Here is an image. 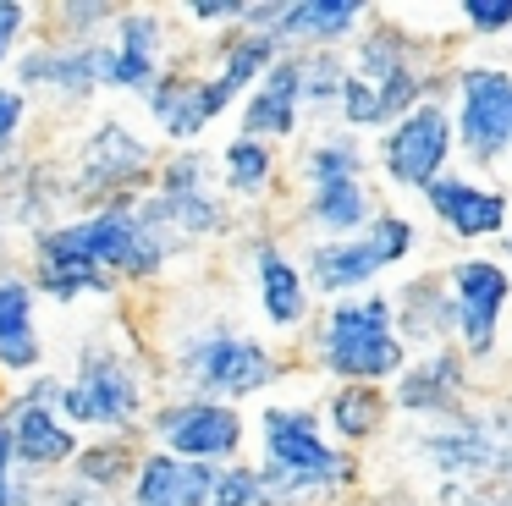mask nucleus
Instances as JSON below:
<instances>
[{
    "mask_svg": "<svg viewBox=\"0 0 512 506\" xmlns=\"http://www.w3.org/2000/svg\"><path fill=\"white\" fill-rule=\"evenodd\" d=\"M67 407L78 418H122L127 407H133V385H127L122 374H89V380L67 396Z\"/></svg>",
    "mask_w": 512,
    "mask_h": 506,
    "instance_id": "21",
    "label": "nucleus"
},
{
    "mask_svg": "<svg viewBox=\"0 0 512 506\" xmlns=\"http://www.w3.org/2000/svg\"><path fill=\"white\" fill-rule=\"evenodd\" d=\"M17 121H23V99H17V94H0V143H6V132H12Z\"/></svg>",
    "mask_w": 512,
    "mask_h": 506,
    "instance_id": "27",
    "label": "nucleus"
},
{
    "mask_svg": "<svg viewBox=\"0 0 512 506\" xmlns=\"http://www.w3.org/2000/svg\"><path fill=\"white\" fill-rule=\"evenodd\" d=\"M314 347H320V363H325V369H331L342 385L397 380L402 363H408V347H402L397 319H391V297H380V292L336 297Z\"/></svg>",
    "mask_w": 512,
    "mask_h": 506,
    "instance_id": "1",
    "label": "nucleus"
},
{
    "mask_svg": "<svg viewBox=\"0 0 512 506\" xmlns=\"http://www.w3.org/2000/svg\"><path fill=\"white\" fill-rule=\"evenodd\" d=\"M17 28H23V6H0V55L12 50Z\"/></svg>",
    "mask_w": 512,
    "mask_h": 506,
    "instance_id": "26",
    "label": "nucleus"
},
{
    "mask_svg": "<svg viewBox=\"0 0 512 506\" xmlns=\"http://www.w3.org/2000/svg\"><path fill=\"white\" fill-rule=\"evenodd\" d=\"M468 391H474L468 358L457 347H435V352H424V358L402 363L391 402H397L402 413H419V418H457L468 407Z\"/></svg>",
    "mask_w": 512,
    "mask_h": 506,
    "instance_id": "8",
    "label": "nucleus"
},
{
    "mask_svg": "<svg viewBox=\"0 0 512 506\" xmlns=\"http://www.w3.org/2000/svg\"><path fill=\"white\" fill-rule=\"evenodd\" d=\"M424 209L457 242H490V237H507V226H512V198L501 187L474 182V176H452V171L424 187Z\"/></svg>",
    "mask_w": 512,
    "mask_h": 506,
    "instance_id": "7",
    "label": "nucleus"
},
{
    "mask_svg": "<svg viewBox=\"0 0 512 506\" xmlns=\"http://www.w3.org/2000/svg\"><path fill=\"white\" fill-rule=\"evenodd\" d=\"M413 248H419L413 220L397 215V209H375V220H369L364 231H353V237L314 242L309 281L320 286V292H331V297H347V292H358V286H369L380 270L402 264Z\"/></svg>",
    "mask_w": 512,
    "mask_h": 506,
    "instance_id": "4",
    "label": "nucleus"
},
{
    "mask_svg": "<svg viewBox=\"0 0 512 506\" xmlns=\"http://www.w3.org/2000/svg\"><path fill=\"white\" fill-rule=\"evenodd\" d=\"M303 176H309V187L314 182H342V176H364V154H358L353 138H325L309 149Z\"/></svg>",
    "mask_w": 512,
    "mask_h": 506,
    "instance_id": "22",
    "label": "nucleus"
},
{
    "mask_svg": "<svg viewBox=\"0 0 512 506\" xmlns=\"http://www.w3.org/2000/svg\"><path fill=\"white\" fill-rule=\"evenodd\" d=\"M298 110H303V61H276L265 77H259L254 99L243 110V127L248 138H265V132H292L298 127Z\"/></svg>",
    "mask_w": 512,
    "mask_h": 506,
    "instance_id": "12",
    "label": "nucleus"
},
{
    "mask_svg": "<svg viewBox=\"0 0 512 506\" xmlns=\"http://www.w3.org/2000/svg\"><path fill=\"white\" fill-rule=\"evenodd\" d=\"M226 176H232L237 193H259V187L270 182V149L254 138H237L232 149H226Z\"/></svg>",
    "mask_w": 512,
    "mask_h": 506,
    "instance_id": "23",
    "label": "nucleus"
},
{
    "mask_svg": "<svg viewBox=\"0 0 512 506\" xmlns=\"http://www.w3.org/2000/svg\"><path fill=\"white\" fill-rule=\"evenodd\" d=\"M226 88L221 83H204V77H171V83H160L155 94V110L166 116L171 132H199L210 116H221L226 110Z\"/></svg>",
    "mask_w": 512,
    "mask_h": 506,
    "instance_id": "17",
    "label": "nucleus"
},
{
    "mask_svg": "<svg viewBox=\"0 0 512 506\" xmlns=\"http://www.w3.org/2000/svg\"><path fill=\"white\" fill-rule=\"evenodd\" d=\"M215 490V473L199 462L177 457H149L138 473V506H204Z\"/></svg>",
    "mask_w": 512,
    "mask_h": 506,
    "instance_id": "14",
    "label": "nucleus"
},
{
    "mask_svg": "<svg viewBox=\"0 0 512 506\" xmlns=\"http://www.w3.org/2000/svg\"><path fill=\"white\" fill-rule=\"evenodd\" d=\"M452 143L479 165H501L512 154V66L501 61H468L452 77Z\"/></svg>",
    "mask_w": 512,
    "mask_h": 506,
    "instance_id": "2",
    "label": "nucleus"
},
{
    "mask_svg": "<svg viewBox=\"0 0 512 506\" xmlns=\"http://www.w3.org/2000/svg\"><path fill=\"white\" fill-rule=\"evenodd\" d=\"M331 424L342 440H369L386 424V396H380V385H342L331 396Z\"/></svg>",
    "mask_w": 512,
    "mask_h": 506,
    "instance_id": "18",
    "label": "nucleus"
},
{
    "mask_svg": "<svg viewBox=\"0 0 512 506\" xmlns=\"http://www.w3.org/2000/svg\"><path fill=\"white\" fill-rule=\"evenodd\" d=\"M303 215H309L320 231H331V242H336V237H353V231H364L369 220H375V198H369L364 176L314 182L309 187V209H303Z\"/></svg>",
    "mask_w": 512,
    "mask_h": 506,
    "instance_id": "13",
    "label": "nucleus"
},
{
    "mask_svg": "<svg viewBox=\"0 0 512 506\" xmlns=\"http://www.w3.org/2000/svg\"><path fill=\"white\" fill-rule=\"evenodd\" d=\"M391 319H397L402 347H408V341H419L424 352L446 347V341H452V292H446V281H435V275L408 281L397 292V303H391Z\"/></svg>",
    "mask_w": 512,
    "mask_h": 506,
    "instance_id": "11",
    "label": "nucleus"
},
{
    "mask_svg": "<svg viewBox=\"0 0 512 506\" xmlns=\"http://www.w3.org/2000/svg\"><path fill=\"white\" fill-rule=\"evenodd\" d=\"M501 248H507V259H512V226H507V237H501Z\"/></svg>",
    "mask_w": 512,
    "mask_h": 506,
    "instance_id": "29",
    "label": "nucleus"
},
{
    "mask_svg": "<svg viewBox=\"0 0 512 506\" xmlns=\"http://www.w3.org/2000/svg\"><path fill=\"white\" fill-rule=\"evenodd\" d=\"M259 303H265L270 325H303V314H309L303 270L287 259V253H276V248L259 253Z\"/></svg>",
    "mask_w": 512,
    "mask_h": 506,
    "instance_id": "16",
    "label": "nucleus"
},
{
    "mask_svg": "<svg viewBox=\"0 0 512 506\" xmlns=\"http://www.w3.org/2000/svg\"><path fill=\"white\" fill-rule=\"evenodd\" d=\"M364 22V6L358 0H303V6H281L270 39H320L336 44Z\"/></svg>",
    "mask_w": 512,
    "mask_h": 506,
    "instance_id": "15",
    "label": "nucleus"
},
{
    "mask_svg": "<svg viewBox=\"0 0 512 506\" xmlns=\"http://www.w3.org/2000/svg\"><path fill=\"white\" fill-rule=\"evenodd\" d=\"M215 506H265L270 501V490H265V479H259L254 468H232L226 479H215Z\"/></svg>",
    "mask_w": 512,
    "mask_h": 506,
    "instance_id": "25",
    "label": "nucleus"
},
{
    "mask_svg": "<svg viewBox=\"0 0 512 506\" xmlns=\"http://www.w3.org/2000/svg\"><path fill=\"white\" fill-rule=\"evenodd\" d=\"M452 110L446 99H419L408 116H397L380 138V171H386L391 187H408V193H424L435 176H446L452 165Z\"/></svg>",
    "mask_w": 512,
    "mask_h": 506,
    "instance_id": "6",
    "label": "nucleus"
},
{
    "mask_svg": "<svg viewBox=\"0 0 512 506\" xmlns=\"http://www.w3.org/2000/svg\"><path fill=\"white\" fill-rule=\"evenodd\" d=\"M34 325H28V286L0 281V363H34Z\"/></svg>",
    "mask_w": 512,
    "mask_h": 506,
    "instance_id": "19",
    "label": "nucleus"
},
{
    "mask_svg": "<svg viewBox=\"0 0 512 506\" xmlns=\"http://www.w3.org/2000/svg\"><path fill=\"white\" fill-rule=\"evenodd\" d=\"M6 462H12V429L0 424V506H6V495H12V479H6Z\"/></svg>",
    "mask_w": 512,
    "mask_h": 506,
    "instance_id": "28",
    "label": "nucleus"
},
{
    "mask_svg": "<svg viewBox=\"0 0 512 506\" xmlns=\"http://www.w3.org/2000/svg\"><path fill=\"white\" fill-rule=\"evenodd\" d=\"M199 380L210 385V391L243 396V391H259V385L276 380V358L248 336H215V341H204V352H199Z\"/></svg>",
    "mask_w": 512,
    "mask_h": 506,
    "instance_id": "10",
    "label": "nucleus"
},
{
    "mask_svg": "<svg viewBox=\"0 0 512 506\" xmlns=\"http://www.w3.org/2000/svg\"><path fill=\"white\" fill-rule=\"evenodd\" d=\"M446 292H452V336L463 358H496L512 308V270L490 253H468L446 270Z\"/></svg>",
    "mask_w": 512,
    "mask_h": 506,
    "instance_id": "5",
    "label": "nucleus"
},
{
    "mask_svg": "<svg viewBox=\"0 0 512 506\" xmlns=\"http://www.w3.org/2000/svg\"><path fill=\"white\" fill-rule=\"evenodd\" d=\"M457 17H463V28L474 33V39H507L512 33V0H463Z\"/></svg>",
    "mask_w": 512,
    "mask_h": 506,
    "instance_id": "24",
    "label": "nucleus"
},
{
    "mask_svg": "<svg viewBox=\"0 0 512 506\" xmlns=\"http://www.w3.org/2000/svg\"><path fill=\"white\" fill-rule=\"evenodd\" d=\"M12 440H17V451H23L28 462H61L72 451V435L50 413H39V407H23V413H17Z\"/></svg>",
    "mask_w": 512,
    "mask_h": 506,
    "instance_id": "20",
    "label": "nucleus"
},
{
    "mask_svg": "<svg viewBox=\"0 0 512 506\" xmlns=\"http://www.w3.org/2000/svg\"><path fill=\"white\" fill-rule=\"evenodd\" d=\"M160 435L182 451V457H226L237 451L243 440V418L221 402H188V407H171L160 418Z\"/></svg>",
    "mask_w": 512,
    "mask_h": 506,
    "instance_id": "9",
    "label": "nucleus"
},
{
    "mask_svg": "<svg viewBox=\"0 0 512 506\" xmlns=\"http://www.w3.org/2000/svg\"><path fill=\"white\" fill-rule=\"evenodd\" d=\"M265 457V490L276 484L281 495H314L353 479V462L320 435V418L303 407H270L265 413Z\"/></svg>",
    "mask_w": 512,
    "mask_h": 506,
    "instance_id": "3",
    "label": "nucleus"
}]
</instances>
